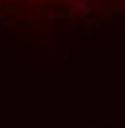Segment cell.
<instances>
[{
  "label": "cell",
  "instance_id": "6da1fadb",
  "mask_svg": "<svg viewBox=\"0 0 125 128\" xmlns=\"http://www.w3.org/2000/svg\"><path fill=\"white\" fill-rule=\"evenodd\" d=\"M77 8L80 11H91V0H77Z\"/></svg>",
  "mask_w": 125,
  "mask_h": 128
}]
</instances>
